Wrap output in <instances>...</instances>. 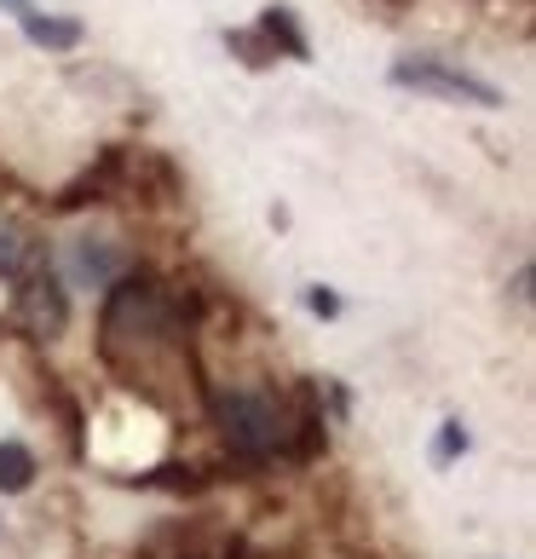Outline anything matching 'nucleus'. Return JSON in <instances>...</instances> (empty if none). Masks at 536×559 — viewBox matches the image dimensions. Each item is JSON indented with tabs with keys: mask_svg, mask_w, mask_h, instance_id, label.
Here are the masks:
<instances>
[{
	"mask_svg": "<svg viewBox=\"0 0 536 559\" xmlns=\"http://www.w3.org/2000/svg\"><path fill=\"white\" fill-rule=\"evenodd\" d=\"M386 81H393V87H404V93L450 98V105H473V110H502V105H508L497 81H485V75H473V70H456L450 58H398Z\"/></svg>",
	"mask_w": 536,
	"mask_h": 559,
	"instance_id": "f03ea898",
	"label": "nucleus"
},
{
	"mask_svg": "<svg viewBox=\"0 0 536 559\" xmlns=\"http://www.w3.org/2000/svg\"><path fill=\"white\" fill-rule=\"evenodd\" d=\"M17 265H24V237L0 219V277H17Z\"/></svg>",
	"mask_w": 536,
	"mask_h": 559,
	"instance_id": "9b49d317",
	"label": "nucleus"
},
{
	"mask_svg": "<svg viewBox=\"0 0 536 559\" xmlns=\"http://www.w3.org/2000/svg\"><path fill=\"white\" fill-rule=\"evenodd\" d=\"M35 485V450L24 439H0V496H24Z\"/></svg>",
	"mask_w": 536,
	"mask_h": 559,
	"instance_id": "6e6552de",
	"label": "nucleus"
},
{
	"mask_svg": "<svg viewBox=\"0 0 536 559\" xmlns=\"http://www.w3.org/2000/svg\"><path fill=\"white\" fill-rule=\"evenodd\" d=\"M24 35H29V47H40V52H75L81 40H87V29H81V17H24Z\"/></svg>",
	"mask_w": 536,
	"mask_h": 559,
	"instance_id": "0eeeda50",
	"label": "nucleus"
},
{
	"mask_svg": "<svg viewBox=\"0 0 536 559\" xmlns=\"http://www.w3.org/2000/svg\"><path fill=\"white\" fill-rule=\"evenodd\" d=\"M254 29H260L265 47H272V58H277V52H288V58H312V40H306L295 7H265Z\"/></svg>",
	"mask_w": 536,
	"mask_h": 559,
	"instance_id": "423d86ee",
	"label": "nucleus"
},
{
	"mask_svg": "<svg viewBox=\"0 0 536 559\" xmlns=\"http://www.w3.org/2000/svg\"><path fill=\"white\" fill-rule=\"evenodd\" d=\"M214 421L225 432V444H231V455H242V462H265L272 450H283V432H288L283 404L272 399V392H260V386L219 392Z\"/></svg>",
	"mask_w": 536,
	"mask_h": 559,
	"instance_id": "f257e3e1",
	"label": "nucleus"
},
{
	"mask_svg": "<svg viewBox=\"0 0 536 559\" xmlns=\"http://www.w3.org/2000/svg\"><path fill=\"white\" fill-rule=\"evenodd\" d=\"M225 47H231L249 70H265V64H272V47L260 40V29H225Z\"/></svg>",
	"mask_w": 536,
	"mask_h": 559,
	"instance_id": "1a4fd4ad",
	"label": "nucleus"
},
{
	"mask_svg": "<svg viewBox=\"0 0 536 559\" xmlns=\"http://www.w3.org/2000/svg\"><path fill=\"white\" fill-rule=\"evenodd\" d=\"M467 427L462 421H444L439 427V439H432V462H439V467H450V462H456V455H467Z\"/></svg>",
	"mask_w": 536,
	"mask_h": 559,
	"instance_id": "9d476101",
	"label": "nucleus"
},
{
	"mask_svg": "<svg viewBox=\"0 0 536 559\" xmlns=\"http://www.w3.org/2000/svg\"><path fill=\"white\" fill-rule=\"evenodd\" d=\"M17 323H24V335H35V341H58V335H64L70 295H64V277H58L52 265L17 288Z\"/></svg>",
	"mask_w": 536,
	"mask_h": 559,
	"instance_id": "7ed1b4c3",
	"label": "nucleus"
},
{
	"mask_svg": "<svg viewBox=\"0 0 536 559\" xmlns=\"http://www.w3.org/2000/svg\"><path fill=\"white\" fill-rule=\"evenodd\" d=\"M121 272H128V260H121V248L116 242H93V237H81L75 248H70V277L81 283V288H105V283H116Z\"/></svg>",
	"mask_w": 536,
	"mask_h": 559,
	"instance_id": "39448f33",
	"label": "nucleus"
},
{
	"mask_svg": "<svg viewBox=\"0 0 536 559\" xmlns=\"http://www.w3.org/2000/svg\"><path fill=\"white\" fill-rule=\"evenodd\" d=\"M306 306H312L318 318H341V295H335V288H323V283L306 288Z\"/></svg>",
	"mask_w": 536,
	"mask_h": 559,
	"instance_id": "f8f14e48",
	"label": "nucleus"
},
{
	"mask_svg": "<svg viewBox=\"0 0 536 559\" xmlns=\"http://www.w3.org/2000/svg\"><path fill=\"white\" fill-rule=\"evenodd\" d=\"M0 12H12V17H17V24H24V17H35L40 7H35V0H0Z\"/></svg>",
	"mask_w": 536,
	"mask_h": 559,
	"instance_id": "ddd939ff",
	"label": "nucleus"
},
{
	"mask_svg": "<svg viewBox=\"0 0 536 559\" xmlns=\"http://www.w3.org/2000/svg\"><path fill=\"white\" fill-rule=\"evenodd\" d=\"M513 295L531 300V265H520V277H513Z\"/></svg>",
	"mask_w": 536,
	"mask_h": 559,
	"instance_id": "4468645a",
	"label": "nucleus"
},
{
	"mask_svg": "<svg viewBox=\"0 0 536 559\" xmlns=\"http://www.w3.org/2000/svg\"><path fill=\"white\" fill-rule=\"evenodd\" d=\"M121 185H128V151H121V144H105L93 168L58 191V214H75V209H87V202H110Z\"/></svg>",
	"mask_w": 536,
	"mask_h": 559,
	"instance_id": "20e7f679",
	"label": "nucleus"
}]
</instances>
